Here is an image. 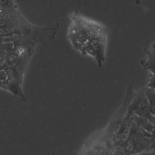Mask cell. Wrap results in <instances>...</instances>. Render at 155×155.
Here are the masks:
<instances>
[{"label":"cell","instance_id":"4","mask_svg":"<svg viewBox=\"0 0 155 155\" xmlns=\"http://www.w3.org/2000/svg\"><path fill=\"white\" fill-rule=\"evenodd\" d=\"M134 119L137 126L143 128L152 134H154V125L147 119L134 114Z\"/></svg>","mask_w":155,"mask_h":155},{"label":"cell","instance_id":"5","mask_svg":"<svg viewBox=\"0 0 155 155\" xmlns=\"http://www.w3.org/2000/svg\"><path fill=\"white\" fill-rule=\"evenodd\" d=\"M150 104V112L154 115L155 114V90L154 88L147 87L143 90Z\"/></svg>","mask_w":155,"mask_h":155},{"label":"cell","instance_id":"9","mask_svg":"<svg viewBox=\"0 0 155 155\" xmlns=\"http://www.w3.org/2000/svg\"><path fill=\"white\" fill-rule=\"evenodd\" d=\"M125 148L126 151L129 153L134 152V142L129 139L125 143Z\"/></svg>","mask_w":155,"mask_h":155},{"label":"cell","instance_id":"17","mask_svg":"<svg viewBox=\"0 0 155 155\" xmlns=\"http://www.w3.org/2000/svg\"><path fill=\"white\" fill-rule=\"evenodd\" d=\"M114 138V140L116 143H118L121 141V134H117Z\"/></svg>","mask_w":155,"mask_h":155},{"label":"cell","instance_id":"16","mask_svg":"<svg viewBox=\"0 0 155 155\" xmlns=\"http://www.w3.org/2000/svg\"><path fill=\"white\" fill-rule=\"evenodd\" d=\"M6 72L10 76H11L12 75H14V71L12 69V68L9 67H7L5 68Z\"/></svg>","mask_w":155,"mask_h":155},{"label":"cell","instance_id":"15","mask_svg":"<svg viewBox=\"0 0 155 155\" xmlns=\"http://www.w3.org/2000/svg\"><path fill=\"white\" fill-rule=\"evenodd\" d=\"M8 66V62L5 59H0V68H6Z\"/></svg>","mask_w":155,"mask_h":155},{"label":"cell","instance_id":"2","mask_svg":"<svg viewBox=\"0 0 155 155\" xmlns=\"http://www.w3.org/2000/svg\"><path fill=\"white\" fill-rule=\"evenodd\" d=\"M139 94L138 99L133 105V112L138 116L147 119L154 125V116L150 113V104L143 90L140 91Z\"/></svg>","mask_w":155,"mask_h":155},{"label":"cell","instance_id":"3","mask_svg":"<svg viewBox=\"0 0 155 155\" xmlns=\"http://www.w3.org/2000/svg\"><path fill=\"white\" fill-rule=\"evenodd\" d=\"M144 51L147 55V60L141 59L140 61V64L142 65L145 70H148L152 73L154 74L155 72V43L153 44L150 50L144 48Z\"/></svg>","mask_w":155,"mask_h":155},{"label":"cell","instance_id":"14","mask_svg":"<svg viewBox=\"0 0 155 155\" xmlns=\"http://www.w3.org/2000/svg\"><path fill=\"white\" fill-rule=\"evenodd\" d=\"M17 55L15 53L11 52L8 58H7L8 60L7 61L9 63H15L17 60Z\"/></svg>","mask_w":155,"mask_h":155},{"label":"cell","instance_id":"1","mask_svg":"<svg viewBox=\"0 0 155 155\" xmlns=\"http://www.w3.org/2000/svg\"><path fill=\"white\" fill-rule=\"evenodd\" d=\"M72 23L70 25L68 37L73 48L84 56L90 55L102 65L105 60L108 30L106 28L78 13L71 12Z\"/></svg>","mask_w":155,"mask_h":155},{"label":"cell","instance_id":"18","mask_svg":"<svg viewBox=\"0 0 155 155\" xmlns=\"http://www.w3.org/2000/svg\"><path fill=\"white\" fill-rule=\"evenodd\" d=\"M6 73L4 72V71H1L0 72V77L1 78L4 79H5L6 76Z\"/></svg>","mask_w":155,"mask_h":155},{"label":"cell","instance_id":"6","mask_svg":"<svg viewBox=\"0 0 155 155\" xmlns=\"http://www.w3.org/2000/svg\"><path fill=\"white\" fill-rule=\"evenodd\" d=\"M25 36L18 31L8 35L0 36V40L4 43L14 42L19 41Z\"/></svg>","mask_w":155,"mask_h":155},{"label":"cell","instance_id":"12","mask_svg":"<svg viewBox=\"0 0 155 155\" xmlns=\"http://www.w3.org/2000/svg\"><path fill=\"white\" fill-rule=\"evenodd\" d=\"M130 138V131L126 130L121 134V141L123 143H126Z\"/></svg>","mask_w":155,"mask_h":155},{"label":"cell","instance_id":"19","mask_svg":"<svg viewBox=\"0 0 155 155\" xmlns=\"http://www.w3.org/2000/svg\"><path fill=\"white\" fill-rule=\"evenodd\" d=\"M3 48V44L0 43V52Z\"/></svg>","mask_w":155,"mask_h":155},{"label":"cell","instance_id":"11","mask_svg":"<svg viewBox=\"0 0 155 155\" xmlns=\"http://www.w3.org/2000/svg\"><path fill=\"white\" fill-rule=\"evenodd\" d=\"M148 82H149L147 86L148 87L154 88H155V77L154 74L150 73L148 77Z\"/></svg>","mask_w":155,"mask_h":155},{"label":"cell","instance_id":"13","mask_svg":"<svg viewBox=\"0 0 155 155\" xmlns=\"http://www.w3.org/2000/svg\"><path fill=\"white\" fill-rule=\"evenodd\" d=\"M121 127V124L120 122L114 123L112 127V130L114 133L117 134L119 133Z\"/></svg>","mask_w":155,"mask_h":155},{"label":"cell","instance_id":"7","mask_svg":"<svg viewBox=\"0 0 155 155\" xmlns=\"http://www.w3.org/2000/svg\"><path fill=\"white\" fill-rule=\"evenodd\" d=\"M1 8L7 10L15 9L14 0H0Z\"/></svg>","mask_w":155,"mask_h":155},{"label":"cell","instance_id":"10","mask_svg":"<svg viewBox=\"0 0 155 155\" xmlns=\"http://www.w3.org/2000/svg\"><path fill=\"white\" fill-rule=\"evenodd\" d=\"M11 51L3 46L2 49L0 52V58L7 59L11 53Z\"/></svg>","mask_w":155,"mask_h":155},{"label":"cell","instance_id":"8","mask_svg":"<svg viewBox=\"0 0 155 155\" xmlns=\"http://www.w3.org/2000/svg\"><path fill=\"white\" fill-rule=\"evenodd\" d=\"M135 129L137 133L141 136H145L150 138H154V135L148 132L140 127L137 126L135 127Z\"/></svg>","mask_w":155,"mask_h":155}]
</instances>
